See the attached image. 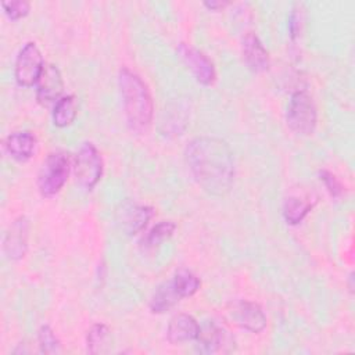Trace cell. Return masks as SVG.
Listing matches in <instances>:
<instances>
[{"label": "cell", "mask_w": 355, "mask_h": 355, "mask_svg": "<svg viewBox=\"0 0 355 355\" xmlns=\"http://www.w3.org/2000/svg\"><path fill=\"white\" fill-rule=\"evenodd\" d=\"M186 164L196 182L212 196H225L233 186L234 159L229 144L218 137H196L186 147Z\"/></svg>", "instance_id": "obj_1"}, {"label": "cell", "mask_w": 355, "mask_h": 355, "mask_svg": "<svg viewBox=\"0 0 355 355\" xmlns=\"http://www.w3.org/2000/svg\"><path fill=\"white\" fill-rule=\"evenodd\" d=\"M118 86L129 128L135 132L147 130L154 114V104L147 85L136 72L122 68L118 73Z\"/></svg>", "instance_id": "obj_2"}, {"label": "cell", "mask_w": 355, "mask_h": 355, "mask_svg": "<svg viewBox=\"0 0 355 355\" xmlns=\"http://www.w3.org/2000/svg\"><path fill=\"white\" fill-rule=\"evenodd\" d=\"M69 172L71 158L68 154L61 151L49 154L37 173V189L40 194L44 197L55 196L68 180Z\"/></svg>", "instance_id": "obj_3"}, {"label": "cell", "mask_w": 355, "mask_h": 355, "mask_svg": "<svg viewBox=\"0 0 355 355\" xmlns=\"http://www.w3.org/2000/svg\"><path fill=\"white\" fill-rule=\"evenodd\" d=\"M286 121L288 128L301 136L312 135L316 122H318V112L312 97L306 92H295L287 108Z\"/></svg>", "instance_id": "obj_4"}, {"label": "cell", "mask_w": 355, "mask_h": 355, "mask_svg": "<svg viewBox=\"0 0 355 355\" xmlns=\"http://www.w3.org/2000/svg\"><path fill=\"white\" fill-rule=\"evenodd\" d=\"M73 171L76 183L85 189L92 190L103 175V158L93 143H83L76 153Z\"/></svg>", "instance_id": "obj_5"}, {"label": "cell", "mask_w": 355, "mask_h": 355, "mask_svg": "<svg viewBox=\"0 0 355 355\" xmlns=\"http://www.w3.org/2000/svg\"><path fill=\"white\" fill-rule=\"evenodd\" d=\"M43 55L33 42H28L18 53L15 60L14 75L19 86H33L37 83L43 69H44Z\"/></svg>", "instance_id": "obj_6"}, {"label": "cell", "mask_w": 355, "mask_h": 355, "mask_svg": "<svg viewBox=\"0 0 355 355\" xmlns=\"http://www.w3.org/2000/svg\"><path fill=\"white\" fill-rule=\"evenodd\" d=\"M229 320L251 333H261L266 327V315L259 304L247 300H234L227 304Z\"/></svg>", "instance_id": "obj_7"}, {"label": "cell", "mask_w": 355, "mask_h": 355, "mask_svg": "<svg viewBox=\"0 0 355 355\" xmlns=\"http://www.w3.org/2000/svg\"><path fill=\"white\" fill-rule=\"evenodd\" d=\"M154 215V208L137 204L132 200H123L115 209V222L128 236L141 232Z\"/></svg>", "instance_id": "obj_8"}, {"label": "cell", "mask_w": 355, "mask_h": 355, "mask_svg": "<svg viewBox=\"0 0 355 355\" xmlns=\"http://www.w3.org/2000/svg\"><path fill=\"white\" fill-rule=\"evenodd\" d=\"M197 341L200 351L205 354H227L234 349L236 344L232 333L216 322H207L200 326Z\"/></svg>", "instance_id": "obj_9"}, {"label": "cell", "mask_w": 355, "mask_h": 355, "mask_svg": "<svg viewBox=\"0 0 355 355\" xmlns=\"http://www.w3.org/2000/svg\"><path fill=\"white\" fill-rule=\"evenodd\" d=\"M178 53L183 62L187 65V68L194 75L196 80L201 85L209 86L216 79V71L214 62L198 49L190 46V44H179Z\"/></svg>", "instance_id": "obj_10"}, {"label": "cell", "mask_w": 355, "mask_h": 355, "mask_svg": "<svg viewBox=\"0 0 355 355\" xmlns=\"http://www.w3.org/2000/svg\"><path fill=\"white\" fill-rule=\"evenodd\" d=\"M64 92V82L58 68L53 64L44 67L39 80H37V90L36 98L40 104L49 105L55 104Z\"/></svg>", "instance_id": "obj_11"}, {"label": "cell", "mask_w": 355, "mask_h": 355, "mask_svg": "<svg viewBox=\"0 0 355 355\" xmlns=\"http://www.w3.org/2000/svg\"><path fill=\"white\" fill-rule=\"evenodd\" d=\"M28 232L29 223L25 216H19L11 223L3 243V250L7 258L15 261L25 255L28 248Z\"/></svg>", "instance_id": "obj_12"}, {"label": "cell", "mask_w": 355, "mask_h": 355, "mask_svg": "<svg viewBox=\"0 0 355 355\" xmlns=\"http://www.w3.org/2000/svg\"><path fill=\"white\" fill-rule=\"evenodd\" d=\"M241 54L245 65L251 71L263 72L269 68V54L254 32H248L243 37Z\"/></svg>", "instance_id": "obj_13"}, {"label": "cell", "mask_w": 355, "mask_h": 355, "mask_svg": "<svg viewBox=\"0 0 355 355\" xmlns=\"http://www.w3.org/2000/svg\"><path fill=\"white\" fill-rule=\"evenodd\" d=\"M198 333H200V324L191 315L178 313L171 319L168 324L166 337L171 344L178 345V344L197 340Z\"/></svg>", "instance_id": "obj_14"}, {"label": "cell", "mask_w": 355, "mask_h": 355, "mask_svg": "<svg viewBox=\"0 0 355 355\" xmlns=\"http://www.w3.org/2000/svg\"><path fill=\"white\" fill-rule=\"evenodd\" d=\"M36 147V137L31 132H12L4 140V150L17 161H26Z\"/></svg>", "instance_id": "obj_15"}, {"label": "cell", "mask_w": 355, "mask_h": 355, "mask_svg": "<svg viewBox=\"0 0 355 355\" xmlns=\"http://www.w3.org/2000/svg\"><path fill=\"white\" fill-rule=\"evenodd\" d=\"M180 300H182V297L176 291L172 280H169V282L159 284L155 288V291L150 300V309L154 313H164V312L169 311L171 308H173Z\"/></svg>", "instance_id": "obj_16"}, {"label": "cell", "mask_w": 355, "mask_h": 355, "mask_svg": "<svg viewBox=\"0 0 355 355\" xmlns=\"http://www.w3.org/2000/svg\"><path fill=\"white\" fill-rule=\"evenodd\" d=\"M78 114V103L75 96H62L54 105L53 122L58 128H65L73 122Z\"/></svg>", "instance_id": "obj_17"}, {"label": "cell", "mask_w": 355, "mask_h": 355, "mask_svg": "<svg viewBox=\"0 0 355 355\" xmlns=\"http://www.w3.org/2000/svg\"><path fill=\"white\" fill-rule=\"evenodd\" d=\"M176 230V225L172 220H162L153 226L150 232L141 239V247L144 250H151L161 245L165 240L171 239L173 232Z\"/></svg>", "instance_id": "obj_18"}, {"label": "cell", "mask_w": 355, "mask_h": 355, "mask_svg": "<svg viewBox=\"0 0 355 355\" xmlns=\"http://www.w3.org/2000/svg\"><path fill=\"white\" fill-rule=\"evenodd\" d=\"M313 204L298 197H288L283 205V216L288 225H298L312 209Z\"/></svg>", "instance_id": "obj_19"}, {"label": "cell", "mask_w": 355, "mask_h": 355, "mask_svg": "<svg viewBox=\"0 0 355 355\" xmlns=\"http://www.w3.org/2000/svg\"><path fill=\"white\" fill-rule=\"evenodd\" d=\"M172 283L182 298L191 297L193 294H196L198 291V288L201 286L200 279L187 269L176 270L175 276L172 277Z\"/></svg>", "instance_id": "obj_20"}, {"label": "cell", "mask_w": 355, "mask_h": 355, "mask_svg": "<svg viewBox=\"0 0 355 355\" xmlns=\"http://www.w3.org/2000/svg\"><path fill=\"white\" fill-rule=\"evenodd\" d=\"M108 337H110V330L105 324H103V323L93 324L90 327V330L87 331V337H86L87 351L90 354L101 352L103 347L108 341Z\"/></svg>", "instance_id": "obj_21"}, {"label": "cell", "mask_w": 355, "mask_h": 355, "mask_svg": "<svg viewBox=\"0 0 355 355\" xmlns=\"http://www.w3.org/2000/svg\"><path fill=\"white\" fill-rule=\"evenodd\" d=\"M37 338H39L40 352H43V354H58L60 352V341L50 326H42L39 329Z\"/></svg>", "instance_id": "obj_22"}, {"label": "cell", "mask_w": 355, "mask_h": 355, "mask_svg": "<svg viewBox=\"0 0 355 355\" xmlns=\"http://www.w3.org/2000/svg\"><path fill=\"white\" fill-rule=\"evenodd\" d=\"M1 7L4 10V12L7 14L8 18H11L12 21L24 18L25 15H28L31 4L28 1L24 0H11V1H3Z\"/></svg>", "instance_id": "obj_23"}, {"label": "cell", "mask_w": 355, "mask_h": 355, "mask_svg": "<svg viewBox=\"0 0 355 355\" xmlns=\"http://www.w3.org/2000/svg\"><path fill=\"white\" fill-rule=\"evenodd\" d=\"M319 176H320V180L323 182L324 187L327 189V191L330 193L331 197L334 198H338L344 194V186L341 184V182L336 178V175H333L331 172L329 171H320L319 172Z\"/></svg>", "instance_id": "obj_24"}, {"label": "cell", "mask_w": 355, "mask_h": 355, "mask_svg": "<svg viewBox=\"0 0 355 355\" xmlns=\"http://www.w3.org/2000/svg\"><path fill=\"white\" fill-rule=\"evenodd\" d=\"M288 31L291 39H295L300 35L301 31V10L300 8H293L291 14L288 17Z\"/></svg>", "instance_id": "obj_25"}, {"label": "cell", "mask_w": 355, "mask_h": 355, "mask_svg": "<svg viewBox=\"0 0 355 355\" xmlns=\"http://www.w3.org/2000/svg\"><path fill=\"white\" fill-rule=\"evenodd\" d=\"M204 6L211 10V11H219L223 10L226 6H229V1H218V0H211V1H204Z\"/></svg>", "instance_id": "obj_26"}]
</instances>
